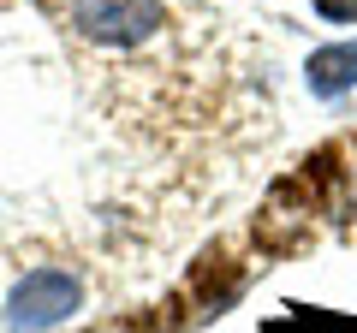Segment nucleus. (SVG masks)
I'll use <instances>...</instances> for the list:
<instances>
[{"mask_svg":"<svg viewBox=\"0 0 357 333\" xmlns=\"http://www.w3.org/2000/svg\"><path fill=\"white\" fill-rule=\"evenodd\" d=\"M60 30L77 42V48L102 54L107 65H126L143 84H161L155 72V54L173 48V6L178 0H48Z\"/></svg>","mask_w":357,"mask_h":333,"instance_id":"f257e3e1","label":"nucleus"},{"mask_svg":"<svg viewBox=\"0 0 357 333\" xmlns=\"http://www.w3.org/2000/svg\"><path fill=\"white\" fill-rule=\"evenodd\" d=\"M77 304H84V280L72 268H30L6 292V327L13 333H48L60 321H72Z\"/></svg>","mask_w":357,"mask_h":333,"instance_id":"f03ea898","label":"nucleus"},{"mask_svg":"<svg viewBox=\"0 0 357 333\" xmlns=\"http://www.w3.org/2000/svg\"><path fill=\"white\" fill-rule=\"evenodd\" d=\"M304 84H310V95H321V102L357 90V42H328V48H316L304 60Z\"/></svg>","mask_w":357,"mask_h":333,"instance_id":"7ed1b4c3","label":"nucleus"},{"mask_svg":"<svg viewBox=\"0 0 357 333\" xmlns=\"http://www.w3.org/2000/svg\"><path fill=\"white\" fill-rule=\"evenodd\" d=\"M328 24H357V0H310Z\"/></svg>","mask_w":357,"mask_h":333,"instance_id":"20e7f679","label":"nucleus"},{"mask_svg":"<svg viewBox=\"0 0 357 333\" xmlns=\"http://www.w3.org/2000/svg\"><path fill=\"white\" fill-rule=\"evenodd\" d=\"M89 333H119V327H89Z\"/></svg>","mask_w":357,"mask_h":333,"instance_id":"39448f33","label":"nucleus"}]
</instances>
